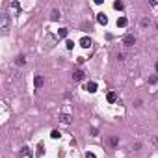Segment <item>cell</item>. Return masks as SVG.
I'll use <instances>...</instances> for the list:
<instances>
[{"label":"cell","mask_w":158,"mask_h":158,"mask_svg":"<svg viewBox=\"0 0 158 158\" xmlns=\"http://www.w3.org/2000/svg\"><path fill=\"white\" fill-rule=\"evenodd\" d=\"M97 23L102 24V26H106L108 24V17L104 15V13H97Z\"/></svg>","instance_id":"8992f818"},{"label":"cell","mask_w":158,"mask_h":158,"mask_svg":"<svg viewBox=\"0 0 158 158\" xmlns=\"http://www.w3.org/2000/svg\"><path fill=\"white\" fill-rule=\"evenodd\" d=\"M91 136H93V138H97V136H99V130L97 128H91Z\"/></svg>","instance_id":"ffe728a7"},{"label":"cell","mask_w":158,"mask_h":158,"mask_svg":"<svg viewBox=\"0 0 158 158\" xmlns=\"http://www.w3.org/2000/svg\"><path fill=\"white\" fill-rule=\"evenodd\" d=\"M123 45H125V47H134L136 45V37L132 36V34L125 36V37H123Z\"/></svg>","instance_id":"7a4b0ae2"},{"label":"cell","mask_w":158,"mask_h":158,"mask_svg":"<svg viewBox=\"0 0 158 158\" xmlns=\"http://www.w3.org/2000/svg\"><path fill=\"white\" fill-rule=\"evenodd\" d=\"M86 158H97V156H95L93 153H86Z\"/></svg>","instance_id":"603a6c76"},{"label":"cell","mask_w":158,"mask_h":158,"mask_svg":"<svg viewBox=\"0 0 158 158\" xmlns=\"http://www.w3.org/2000/svg\"><path fill=\"white\" fill-rule=\"evenodd\" d=\"M149 23H151V21H149L147 17H145V19H142V26H143V28H145V26H149Z\"/></svg>","instance_id":"ac0fdd59"},{"label":"cell","mask_w":158,"mask_h":158,"mask_svg":"<svg viewBox=\"0 0 158 158\" xmlns=\"http://www.w3.org/2000/svg\"><path fill=\"white\" fill-rule=\"evenodd\" d=\"M15 63L19 65V67H23V65L26 63V56L24 54H19V56H17V60H15Z\"/></svg>","instance_id":"9c48e42d"},{"label":"cell","mask_w":158,"mask_h":158,"mask_svg":"<svg viewBox=\"0 0 158 158\" xmlns=\"http://www.w3.org/2000/svg\"><path fill=\"white\" fill-rule=\"evenodd\" d=\"M106 100H108L110 104H113V102H115V100H117V95L113 93V91H110V93L106 95Z\"/></svg>","instance_id":"30bf717a"},{"label":"cell","mask_w":158,"mask_h":158,"mask_svg":"<svg viewBox=\"0 0 158 158\" xmlns=\"http://www.w3.org/2000/svg\"><path fill=\"white\" fill-rule=\"evenodd\" d=\"M156 80H158V76H151V78H149V82H151V84H156Z\"/></svg>","instance_id":"7402d4cb"},{"label":"cell","mask_w":158,"mask_h":158,"mask_svg":"<svg viewBox=\"0 0 158 158\" xmlns=\"http://www.w3.org/2000/svg\"><path fill=\"white\" fill-rule=\"evenodd\" d=\"M50 136H52L54 139H58V138H60V130H52V132H50Z\"/></svg>","instance_id":"e0dca14e"},{"label":"cell","mask_w":158,"mask_h":158,"mask_svg":"<svg viewBox=\"0 0 158 158\" xmlns=\"http://www.w3.org/2000/svg\"><path fill=\"white\" fill-rule=\"evenodd\" d=\"M108 145L112 149H115L117 145H119V138H117V136H110V138H108Z\"/></svg>","instance_id":"5b68a950"},{"label":"cell","mask_w":158,"mask_h":158,"mask_svg":"<svg viewBox=\"0 0 158 158\" xmlns=\"http://www.w3.org/2000/svg\"><path fill=\"white\" fill-rule=\"evenodd\" d=\"M113 8H115L117 11H121V10H123L125 6H123V2H119V0H117V2H113Z\"/></svg>","instance_id":"9a60e30c"},{"label":"cell","mask_w":158,"mask_h":158,"mask_svg":"<svg viewBox=\"0 0 158 158\" xmlns=\"http://www.w3.org/2000/svg\"><path fill=\"white\" fill-rule=\"evenodd\" d=\"M43 84H45V78H43L41 74H36V78H34V86H36V89H41Z\"/></svg>","instance_id":"277c9868"},{"label":"cell","mask_w":158,"mask_h":158,"mask_svg":"<svg viewBox=\"0 0 158 158\" xmlns=\"http://www.w3.org/2000/svg\"><path fill=\"white\" fill-rule=\"evenodd\" d=\"M91 45H93V43H91L89 37H82V39H80V47H84V49H89Z\"/></svg>","instance_id":"ba28073f"},{"label":"cell","mask_w":158,"mask_h":158,"mask_svg":"<svg viewBox=\"0 0 158 158\" xmlns=\"http://www.w3.org/2000/svg\"><path fill=\"white\" fill-rule=\"evenodd\" d=\"M10 6H11V10H15V11H19V10H21V4H19V2H11Z\"/></svg>","instance_id":"2e32d148"},{"label":"cell","mask_w":158,"mask_h":158,"mask_svg":"<svg viewBox=\"0 0 158 158\" xmlns=\"http://www.w3.org/2000/svg\"><path fill=\"white\" fill-rule=\"evenodd\" d=\"M86 91H89V93H95V91H97V84H95V82H89V84L86 86Z\"/></svg>","instance_id":"7c38bea8"},{"label":"cell","mask_w":158,"mask_h":158,"mask_svg":"<svg viewBox=\"0 0 158 158\" xmlns=\"http://www.w3.org/2000/svg\"><path fill=\"white\" fill-rule=\"evenodd\" d=\"M156 30H158V23H156Z\"/></svg>","instance_id":"d4e9b609"},{"label":"cell","mask_w":158,"mask_h":158,"mask_svg":"<svg viewBox=\"0 0 158 158\" xmlns=\"http://www.w3.org/2000/svg\"><path fill=\"white\" fill-rule=\"evenodd\" d=\"M67 36H69V28H60V30H58V37H60V39L67 37Z\"/></svg>","instance_id":"8fae6325"},{"label":"cell","mask_w":158,"mask_h":158,"mask_svg":"<svg viewBox=\"0 0 158 158\" xmlns=\"http://www.w3.org/2000/svg\"><path fill=\"white\" fill-rule=\"evenodd\" d=\"M0 32H2V36H8V34H10V15H8V13H2V15H0Z\"/></svg>","instance_id":"6da1fadb"},{"label":"cell","mask_w":158,"mask_h":158,"mask_svg":"<svg viewBox=\"0 0 158 158\" xmlns=\"http://www.w3.org/2000/svg\"><path fill=\"white\" fill-rule=\"evenodd\" d=\"M84 78H86V73L82 71V69H76V71L73 73V80H74V82H82Z\"/></svg>","instance_id":"3957f363"},{"label":"cell","mask_w":158,"mask_h":158,"mask_svg":"<svg viewBox=\"0 0 158 158\" xmlns=\"http://www.w3.org/2000/svg\"><path fill=\"white\" fill-rule=\"evenodd\" d=\"M65 45H67V49H69V50H73V47H74V43H73V41H67V43H65Z\"/></svg>","instance_id":"44dd1931"},{"label":"cell","mask_w":158,"mask_h":158,"mask_svg":"<svg viewBox=\"0 0 158 158\" xmlns=\"http://www.w3.org/2000/svg\"><path fill=\"white\" fill-rule=\"evenodd\" d=\"M60 121L63 123V125H71V121H73V117L69 115V113H61L60 115Z\"/></svg>","instance_id":"52a82bcc"},{"label":"cell","mask_w":158,"mask_h":158,"mask_svg":"<svg viewBox=\"0 0 158 158\" xmlns=\"http://www.w3.org/2000/svg\"><path fill=\"white\" fill-rule=\"evenodd\" d=\"M155 69H156V74H158V61H156V65H155Z\"/></svg>","instance_id":"cb8c5ba5"},{"label":"cell","mask_w":158,"mask_h":158,"mask_svg":"<svg viewBox=\"0 0 158 158\" xmlns=\"http://www.w3.org/2000/svg\"><path fill=\"white\" fill-rule=\"evenodd\" d=\"M126 24H128V21H126V17H119V19H117V26H119V28H125Z\"/></svg>","instance_id":"4fadbf2b"},{"label":"cell","mask_w":158,"mask_h":158,"mask_svg":"<svg viewBox=\"0 0 158 158\" xmlns=\"http://www.w3.org/2000/svg\"><path fill=\"white\" fill-rule=\"evenodd\" d=\"M43 156V145H39L37 147V158H41Z\"/></svg>","instance_id":"d6986e66"},{"label":"cell","mask_w":158,"mask_h":158,"mask_svg":"<svg viewBox=\"0 0 158 158\" xmlns=\"http://www.w3.org/2000/svg\"><path fill=\"white\" fill-rule=\"evenodd\" d=\"M60 17H61V13H60L58 10H54V11L50 13V19H52V21H60Z\"/></svg>","instance_id":"5bb4252c"}]
</instances>
